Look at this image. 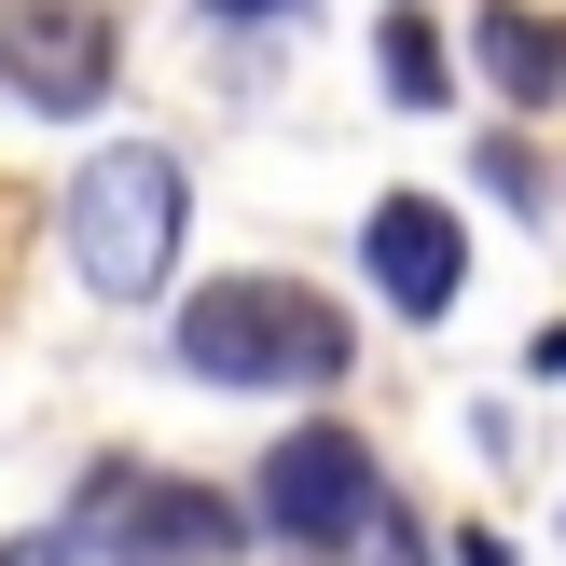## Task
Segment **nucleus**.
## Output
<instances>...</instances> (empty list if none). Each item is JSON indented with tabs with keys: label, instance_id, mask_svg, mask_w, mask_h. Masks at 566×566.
<instances>
[{
	"label": "nucleus",
	"instance_id": "9d476101",
	"mask_svg": "<svg viewBox=\"0 0 566 566\" xmlns=\"http://www.w3.org/2000/svg\"><path fill=\"white\" fill-rule=\"evenodd\" d=\"M539 374H566V332H539Z\"/></svg>",
	"mask_w": 566,
	"mask_h": 566
},
{
	"label": "nucleus",
	"instance_id": "1a4fd4ad",
	"mask_svg": "<svg viewBox=\"0 0 566 566\" xmlns=\"http://www.w3.org/2000/svg\"><path fill=\"white\" fill-rule=\"evenodd\" d=\"M208 14H304V0H208Z\"/></svg>",
	"mask_w": 566,
	"mask_h": 566
},
{
	"label": "nucleus",
	"instance_id": "7ed1b4c3",
	"mask_svg": "<svg viewBox=\"0 0 566 566\" xmlns=\"http://www.w3.org/2000/svg\"><path fill=\"white\" fill-rule=\"evenodd\" d=\"M249 512H263L249 539H276L291 566H332V553L374 539L387 484H374V457H359V429L304 415V429H276V457H263V484H249Z\"/></svg>",
	"mask_w": 566,
	"mask_h": 566
},
{
	"label": "nucleus",
	"instance_id": "6e6552de",
	"mask_svg": "<svg viewBox=\"0 0 566 566\" xmlns=\"http://www.w3.org/2000/svg\"><path fill=\"white\" fill-rule=\"evenodd\" d=\"M374 70H387V97H401V111H442V97H457V83H442L429 14H387V28H374Z\"/></svg>",
	"mask_w": 566,
	"mask_h": 566
},
{
	"label": "nucleus",
	"instance_id": "20e7f679",
	"mask_svg": "<svg viewBox=\"0 0 566 566\" xmlns=\"http://www.w3.org/2000/svg\"><path fill=\"white\" fill-rule=\"evenodd\" d=\"M70 553H97V566H235L249 525H235V497L193 484V470H97Z\"/></svg>",
	"mask_w": 566,
	"mask_h": 566
},
{
	"label": "nucleus",
	"instance_id": "423d86ee",
	"mask_svg": "<svg viewBox=\"0 0 566 566\" xmlns=\"http://www.w3.org/2000/svg\"><path fill=\"white\" fill-rule=\"evenodd\" d=\"M359 276H374L401 318H457V291H470V235H457V208H442V193H387V208L359 221Z\"/></svg>",
	"mask_w": 566,
	"mask_h": 566
},
{
	"label": "nucleus",
	"instance_id": "39448f33",
	"mask_svg": "<svg viewBox=\"0 0 566 566\" xmlns=\"http://www.w3.org/2000/svg\"><path fill=\"white\" fill-rule=\"evenodd\" d=\"M111 14L97 0H0V83L28 111H97L111 97Z\"/></svg>",
	"mask_w": 566,
	"mask_h": 566
},
{
	"label": "nucleus",
	"instance_id": "f257e3e1",
	"mask_svg": "<svg viewBox=\"0 0 566 566\" xmlns=\"http://www.w3.org/2000/svg\"><path fill=\"white\" fill-rule=\"evenodd\" d=\"M166 346L208 387H332L359 359V332H346V304H318L304 276H208V291L166 318Z\"/></svg>",
	"mask_w": 566,
	"mask_h": 566
},
{
	"label": "nucleus",
	"instance_id": "f03ea898",
	"mask_svg": "<svg viewBox=\"0 0 566 566\" xmlns=\"http://www.w3.org/2000/svg\"><path fill=\"white\" fill-rule=\"evenodd\" d=\"M180 235H193V166L166 138L83 153V180H70V276L97 304H153L166 263H180Z\"/></svg>",
	"mask_w": 566,
	"mask_h": 566
},
{
	"label": "nucleus",
	"instance_id": "0eeeda50",
	"mask_svg": "<svg viewBox=\"0 0 566 566\" xmlns=\"http://www.w3.org/2000/svg\"><path fill=\"white\" fill-rule=\"evenodd\" d=\"M470 55H484V83H497L512 111H553V97H566V28H553V14H512V0H484Z\"/></svg>",
	"mask_w": 566,
	"mask_h": 566
}]
</instances>
